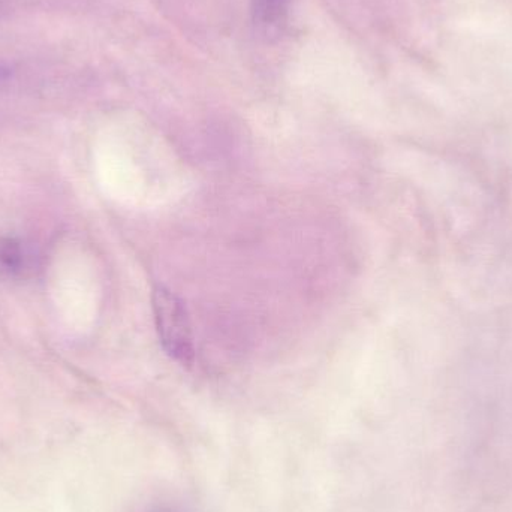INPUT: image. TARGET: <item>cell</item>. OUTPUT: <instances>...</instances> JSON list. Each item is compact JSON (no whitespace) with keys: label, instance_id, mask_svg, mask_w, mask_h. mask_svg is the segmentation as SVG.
<instances>
[{"label":"cell","instance_id":"1","mask_svg":"<svg viewBox=\"0 0 512 512\" xmlns=\"http://www.w3.org/2000/svg\"><path fill=\"white\" fill-rule=\"evenodd\" d=\"M152 301L162 348L177 363L192 366L195 360L194 336L185 304L162 285L153 289Z\"/></svg>","mask_w":512,"mask_h":512},{"label":"cell","instance_id":"2","mask_svg":"<svg viewBox=\"0 0 512 512\" xmlns=\"http://www.w3.org/2000/svg\"><path fill=\"white\" fill-rule=\"evenodd\" d=\"M33 270V255L17 239H0V277L21 279Z\"/></svg>","mask_w":512,"mask_h":512},{"label":"cell","instance_id":"3","mask_svg":"<svg viewBox=\"0 0 512 512\" xmlns=\"http://www.w3.org/2000/svg\"><path fill=\"white\" fill-rule=\"evenodd\" d=\"M261 2L262 5H264L262 11H264L268 17H270L271 12H273V9L276 8V6L282 5V0H261Z\"/></svg>","mask_w":512,"mask_h":512},{"label":"cell","instance_id":"4","mask_svg":"<svg viewBox=\"0 0 512 512\" xmlns=\"http://www.w3.org/2000/svg\"><path fill=\"white\" fill-rule=\"evenodd\" d=\"M2 77H5V75H3V71H2V69H0V78H2Z\"/></svg>","mask_w":512,"mask_h":512}]
</instances>
